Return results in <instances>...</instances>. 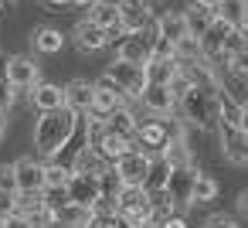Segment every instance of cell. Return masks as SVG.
Masks as SVG:
<instances>
[{
    "label": "cell",
    "instance_id": "obj_1",
    "mask_svg": "<svg viewBox=\"0 0 248 228\" xmlns=\"http://www.w3.org/2000/svg\"><path fill=\"white\" fill-rule=\"evenodd\" d=\"M78 113H72L68 106H62V109H51V113H38V119H34V153H38V160H62V153H65V147L72 143V136L78 133Z\"/></svg>",
    "mask_w": 248,
    "mask_h": 228
},
{
    "label": "cell",
    "instance_id": "obj_2",
    "mask_svg": "<svg viewBox=\"0 0 248 228\" xmlns=\"http://www.w3.org/2000/svg\"><path fill=\"white\" fill-rule=\"evenodd\" d=\"M214 92L217 89H190L180 102H177V116L187 123V126H197V130H207L217 123V109H214Z\"/></svg>",
    "mask_w": 248,
    "mask_h": 228
},
{
    "label": "cell",
    "instance_id": "obj_3",
    "mask_svg": "<svg viewBox=\"0 0 248 228\" xmlns=\"http://www.w3.org/2000/svg\"><path fill=\"white\" fill-rule=\"evenodd\" d=\"M112 211L123 221V228H146V225H153V197L143 187H123V194H119Z\"/></svg>",
    "mask_w": 248,
    "mask_h": 228
},
{
    "label": "cell",
    "instance_id": "obj_4",
    "mask_svg": "<svg viewBox=\"0 0 248 228\" xmlns=\"http://www.w3.org/2000/svg\"><path fill=\"white\" fill-rule=\"evenodd\" d=\"M106 75L119 85V92H123L126 99H140V96H143V89L150 85V82H146V65L123 62V58H112V62H109V68H106Z\"/></svg>",
    "mask_w": 248,
    "mask_h": 228
},
{
    "label": "cell",
    "instance_id": "obj_5",
    "mask_svg": "<svg viewBox=\"0 0 248 228\" xmlns=\"http://www.w3.org/2000/svg\"><path fill=\"white\" fill-rule=\"evenodd\" d=\"M4 75H7V82H11L17 92H31V89L41 82V65H38L31 55H7Z\"/></svg>",
    "mask_w": 248,
    "mask_h": 228
},
{
    "label": "cell",
    "instance_id": "obj_6",
    "mask_svg": "<svg viewBox=\"0 0 248 228\" xmlns=\"http://www.w3.org/2000/svg\"><path fill=\"white\" fill-rule=\"evenodd\" d=\"M92 85H95V89H92V106H89V113H92V116H99V119H106L112 109H119V106H126V102H129V99L119 92V85H116L106 72H102Z\"/></svg>",
    "mask_w": 248,
    "mask_h": 228
},
{
    "label": "cell",
    "instance_id": "obj_7",
    "mask_svg": "<svg viewBox=\"0 0 248 228\" xmlns=\"http://www.w3.org/2000/svg\"><path fill=\"white\" fill-rule=\"evenodd\" d=\"M167 140H170L167 119L150 116V119H140V126H136V133H133V150H143V153L156 157V153L167 147Z\"/></svg>",
    "mask_w": 248,
    "mask_h": 228
},
{
    "label": "cell",
    "instance_id": "obj_8",
    "mask_svg": "<svg viewBox=\"0 0 248 228\" xmlns=\"http://www.w3.org/2000/svg\"><path fill=\"white\" fill-rule=\"evenodd\" d=\"M221 136V157L234 167H248V133L234 123H217Z\"/></svg>",
    "mask_w": 248,
    "mask_h": 228
},
{
    "label": "cell",
    "instance_id": "obj_9",
    "mask_svg": "<svg viewBox=\"0 0 248 228\" xmlns=\"http://www.w3.org/2000/svg\"><path fill=\"white\" fill-rule=\"evenodd\" d=\"M150 163H153L150 153L129 150V153H123V157L112 163V170L119 174V180H123L126 187H143V180H146V174H150Z\"/></svg>",
    "mask_w": 248,
    "mask_h": 228
},
{
    "label": "cell",
    "instance_id": "obj_10",
    "mask_svg": "<svg viewBox=\"0 0 248 228\" xmlns=\"http://www.w3.org/2000/svg\"><path fill=\"white\" fill-rule=\"evenodd\" d=\"M211 68H214V89L224 92L231 102H238V106L245 109V106H248V75L234 72L228 62H224V65H211Z\"/></svg>",
    "mask_w": 248,
    "mask_h": 228
},
{
    "label": "cell",
    "instance_id": "obj_11",
    "mask_svg": "<svg viewBox=\"0 0 248 228\" xmlns=\"http://www.w3.org/2000/svg\"><path fill=\"white\" fill-rule=\"evenodd\" d=\"M153 41H156V24L150 31H143V34H123L119 45H116V58L146 65V58L153 55Z\"/></svg>",
    "mask_w": 248,
    "mask_h": 228
},
{
    "label": "cell",
    "instance_id": "obj_12",
    "mask_svg": "<svg viewBox=\"0 0 248 228\" xmlns=\"http://www.w3.org/2000/svg\"><path fill=\"white\" fill-rule=\"evenodd\" d=\"M156 24V14L153 7H143V4H129V0H123L119 4V28L123 34H143Z\"/></svg>",
    "mask_w": 248,
    "mask_h": 228
},
{
    "label": "cell",
    "instance_id": "obj_13",
    "mask_svg": "<svg viewBox=\"0 0 248 228\" xmlns=\"http://www.w3.org/2000/svg\"><path fill=\"white\" fill-rule=\"evenodd\" d=\"M72 45H75L78 51L92 55V51H102V48H109L112 41H109V31H102L99 24H92L89 17H82V21L72 28Z\"/></svg>",
    "mask_w": 248,
    "mask_h": 228
},
{
    "label": "cell",
    "instance_id": "obj_14",
    "mask_svg": "<svg viewBox=\"0 0 248 228\" xmlns=\"http://www.w3.org/2000/svg\"><path fill=\"white\" fill-rule=\"evenodd\" d=\"M140 102H143V109H146L150 116H156V119L177 116V99H173V92H170L167 85H153V82H150V85L143 89Z\"/></svg>",
    "mask_w": 248,
    "mask_h": 228
},
{
    "label": "cell",
    "instance_id": "obj_15",
    "mask_svg": "<svg viewBox=\"0 0 248 228\" xmlns=\"http://www.w3.org/2000/svg\"><path fill=\"white\" fill-rule=\"evenodd\" d=\"M14 180H17V191H45V160L17 157L14 160Z\"/></svg>",
    "mask_w": 248,
    "mask_h": 228
},
{
    "label": "cell",
    "instance_id": "obj_16",
    "mask_svg": "<svg viewBox=\"0 0 248 228\" xmlns=\"http://www.w3.org/2000/svg\"><path fill=\"white\" fill-rule=\"evenodd\" d=\"M156 38L167 41V45H177V41L190 38L184 11H163V14H156Z\"/></svg>",
    "mask_w": 248,
    "mask_h": 228
},
{
    "label": "cell",
    "instance_id": "obj_17",
    "mask_svg": "<svg viewBox=\"0 0 248 228\" xmlns=\"http://www.w3.org/2000/svg\"><path fill=\"white\" fill-rule=\"evenodd\" d=\"M65 197L82 204V208H99V180L95 177H85V174H72L68 187H65Z\"/></svg>",
    "mask_w": 248,
    "mask_h": 228
},
{
    "label": "cell",
    "instance_id": "obj_18",
    "mask_svg": "<svg viewBox=\"0 0 248 228\" xmlns=\"http://www.w3.org/2000/svg\"><path fill=\"white\" fill-rule=\"evenodd\" d=\"M89 21L99 24L102 31H109V41L123 38V28H119V4H109V0H95L89 7Z\"/></svg>",
    "mask_w": 248,
    "mask_h": 228
},
{
    "label": "cell",
    "instance_id": "obj_19",
    "mask_svg": "<svg viewBox=\"0 0 248 228\" xmlns=\"http://www.w3.org/2000/svg\"><path fill=\"white\" fill-rule=\"evenodd\" d=\"M28 99H31V106H34L38 113H51V109H62V106H65V89L41 79V82L28 92Z\"/></svg>",
    "mask_w": 248,
    "mask_h": 228
},
{
    "label": "cell",
    "instance_id": "obj_20",
    "mask_svg": "<svg viewBox=\"0 0 248 228\" xmlns=\"http://www.w3.org/2000/svg\"><path fill=\"white\" fill-rule=\"evenodd\" d=\"M68 167H72V174H85V177H95V180H99L112 163H106V160L99 157V150H92V147H85V143H82V147L75 150V157H72V163H68Z\"/></svg>",
    "mask_w": 248,
    "mask_h": 228
},
{
    "label": "cell",
    "instance_id": "obj_21",
    "mask_svg": "<svg viewBox=\"0 0 248 228\" xmlns=\"http://www.w3.org/2000/svg\"><path fill=\"white\" fill-rule=\"evenodd\" d=\"M194 174H197V163L173 170L170 180H167V191H163V194H167L173 204H190V184H194Z\"/></svg>",
    "mask_w": 248,
    "mask_h": 228
},
{
    "label": "cell",
    "instance_id": "obj_22",
    "mask_svg": "<svg viewBox=\"0 0 248 228\" xmlns=\"http://www.w3.org/2000/svg\"><path fill=\"white\" fill-rule=\"evenodd\" d=\"M65 89V106L72 109V113H78V116H85L89 113V106H92V82L89 79H72L68 85H62Z\"/></svg>",
    "mask_w": 248,
    "mask_h": 228
},
{
    "label": "cell",
    "instance_id": "obj_23",
    "mask_svg": "<svg viewBox=\"0 0 248 228\" xmlns=\"http://www.w3.org/2000/svg\"><path fill=\"white\" fill-rule=\"evenodd\" d=\"M65 41H68V38H65L58 28H48V24L31 31V48H34L38 55H58V51L65 48Z\"/></svg>",
    "mask_w": 248,
    "mask_h": 228
},
{
    "label": "cell",
    "instance_id": "obj_24",
    "mask_svg": "<svg viewBox=\"0 0 248 228\" xmlns=\"http://www.w3.org/2000/svg\"><path fill=\"white\" fill-rule=\"evenodd\" d=\"M102 123H106V130H109V133H119V136H129V140H133V133H136V126H140V116H136V113H133V106L126 102V106L112 109Z\"/></svg>",
    "mask_w": 248,
    "mask_h": 228
},
{
    "label": "cell",
    "instance_id": "obj_25",
    "mask_svg": "<svg viewBox=\"0 0 248 228\" xmlns=\"http://www.w3.org/2000/svg\"><path fill=\"white\" fill-rule=\"evenodd\" d=\"M214 17L228 28H248V0H221L214 7Z\"/></svg>",
    "mask_w": 248,
    "mask_h": 228
},
{
    "label": "cell",
    "instance_id": "obj_26",
    "mask_svg": "<svg viewBox=\"0 0 248 228\" xmlns=\"http://www.w3.org/2000/svg\"><path fill=\"white\" fill-rule=\"evenodd\" d=\"M95 150H99V157H102L106 163H116L123 153H129V150H133V140H129V136H119V133H109V130H106V136H102V143H99Z\"/></svg>",
    "mask_w": 248,
    "mask_h": 228
},
{
    "label": "cell",
    "instance_id": "obj_27",
    "mask_svg": "<svg viewBox=\"0 0 248 228\" xmlns=\"http://www.w3.org/2000/svg\"><path fill=\"white\" fill-rule=\"evenodd\" d=\"M217 180L211 177V174H204V170H197L194 174V184H190V204H211V201H217Z\"/></svg>",
    "mask_w": 248,
    "mask_h": 228
},
{
    "label": "cell",
    "instance_id": "obj_28",
    "mask_svg": "<svg viewBox=\"0 0 248 228\" xmlns=\"http://www.w3.org/2000/svg\"><path fill=\"white\" fill-rule=\"evenodd\" d=\"M51 214H55L58 221H65L68 228H85L95 211H92V208H82V204H75V201H65V204H58Z\"/></svg>",
    "mask_w": 248,
    "mask_h": 228
},
{
    "label": "cell",
    "instance_id": "obj_29",
    "mask_svg": "<svg viewBox=\"0 0 248 228\" xmlns=\"http://www.w3.org/2000/svg\"><path fill=\"white\" fill-rule=\"evenodd\" d=\"M72 180V167L65 160H48L45 163V191H65Z\"/></svg>",
    "mask_w": 248,
    "mask_h": 228
},
{
    "label": "cell",
    "instance_id": "obj_30",
    "mask_svg": "<svg viewBox=\"0 0 248 228\" xmlns=\"http://www.w3.org/2000/svg\"><path fill=\"white\" fill-rule=\"evenodd\" d=\"M173 55H177V62L180 65H190V62H201L204 58V51H201V41L190 34V38H184V41H177L173 45Z\"/></svg>",
    "mask_w": 248,
    "mask_h": 228
},
{
    "label": "cell",
    "instance_id": "obj_31",
    "mask_svg": "<svg viewBox=\"0 0 248 228\" xmlns=\"http://www.w3.org/2000/svg\"><path fill=\"white\" fill-rule=\"evenodd\" d=\"M184 17H187V28H190L194 38H201V34L211 28V21H214V14L204 11V7H190V11H184Z\"/></svg>",
    "mask_w": 248,
    "mask_h": 228
},
{
    "label": "cell",
    "instance_id": "obj_32",
    "mask_svg": "<svg viewBox=\"0 0 248 228\" xmlns=\"http://www.w3.org/2000/svg\"><path fill=\"white\" fill-rule=\"evenodd\" d=\"M14 102H17V89L7 82V75H4V72H0V113L7 116V113L14 109Z\"/></svg>",
    "mask_w": 248,
    "mask_h": 228
},
{
    "label": "cell",
    "instance_id": "obj_33",
    "mask_svg": "<svg viewBox=\"0 0 248 228\" xmlns=\"http://www.w3.org/2000/svg\"><path fill=\"white\" fill-rule=\"evenodd\" d=\"M85 228H123V221L116 218V211H95Z\"/></svg>",
    "mask_w": 248,
    "mask_h": 228
},
{
    "label": "cell",
    "instance_id": "obj_34",
    "mask_svg": "<svg viewBox=\"0 0 248 228\" xmlns=\"http://www.w3.org/2000/svg\"><path fill=\"white\" fill-rule=\"evenodd\" d=\"M0 194H17V180H14V163H0Z\"/></svg>",
    "mask_w": 248,
    "mask_h": 228
},
{
    "label": "cell",
    "instance_id": "obj_35",
    "mask_svg": "<svg viewBox=\"0 0 248 228\" xmlns=\"http://www.w3.org/2000/svg\"><path fill=\"white\" fill-rule=\"evenodd\" d=\"M228 65H231L234 72H241V75H248V41H245V45H241V48H238V51H234V55L228 58Z\"/></svg>",
    "mask_w": 248,
    "mask_h": 228
},
{
    "label": "cell",
    "instance_id": "obj_36",
    "mask_svg": "<svg viewBox=\"0 0 248 228\" xmlns=\"http://www.w3.org/2000/svg\"><path fill=\"white\" fill-rule=\"evenodd\" d=\"M153 228H190V221L180 214V211H173V214H167L160 225H153Z\"/></svg>",
    "mask_w": 248,
    "mask_h": 228
},
{
    "label": "cell",
    "instance_id": "obj_37",
    "mask_svg": "<svg viewBox=\"0 0 248 228\" xmlns=\"http://www.w3.org/2000/svg\"><path fill=\"white\" fill-rule=\"evenodd\" d=\"M204 228H238V221H234L231 214H211V218L204 221Z\"/></svg>",
    "mask_w": 248,
    "mask_h": 228
},
{
    "label": "cell",
    "instance_id": "obj_38",
    "mask_svg": "<svg viewBox=\"0 0 248 228\" xmlns=\"http://www.w3.org/2000/svg\"><path fill=\"white\" fill-rule=\"evenodd\" d=\"M17 211V201H14V194H0V214H14Z\"/></svg>",
    "mask_w": 248,
    "mask_h": 228
},
{
    "label": "cell",
    "instance_id": "obj_39",
    "mask_svg": "<svg viewBox=\"0 0 248 228\" xmlns=\"http://www.w3.org/2000/svg\"><path fill=\"white\" fill-rule=\"evenodd\" d=\"M234 204H238V211H241V214L248 218V187H245V191L238 194V201H234Z\"/></svg>",
    "mask_w": 248,
    "mask_h": 228
},
{
    "label": "cell",
    "instance_id": "obj_40",
    "mask_svg": "<svg viewBox=\"0 0 248 228\" xmlns=\"http://www.w3.org/2000/svg\"><path fill=\"white\" fill-rule=\"evenodd\" d=\"M217 4H221V0H194V7H204V11H211V14H214Z\"/></svg>",
    "mask_w": 248,
    "mask_h": 228
},
{
    "label": "cell",
    "instance_id": "obj_41",
    "mask_svg": "<svg viewBox=\"0 0 248 228\" xmlns=\"http://www.w3.org/2000/svg\"><path fill=\"white\" fill-rule=\"evenodd\" d=\"M41 228H68V225H65V221H58V218H55V214H51V218H48V221H45V225H41Z\"/></svg>",
    "mask_w": 248,
    "mask_h": 228
},
{
    "label": "cell",
    "instance_id": "obj_42",
    "mask_svg": "<svg viewBox=\"0 0 248 228\" xmlns=\"http://www.w3.org/2000/svg\"><path fill=\"white\" fill-rule=\"evenodd\" d=\"M68 4H72V7H85V11H89V7L95 4V0H68Z\"/></svg>",
    "mask_w": 248,
    "mask_h": 228
},
{
    "label": "cell",
    "instance_id": "obj_43",
    "mask_svg": "<svg viewBox=\"0 0 248 228\" xmlns=\"http://www.w3.org/2000/svg\"><path fill=\"white\" fill-rule=\"evenodd\" d=\"M41 4H48V7H68V0H41Z\"/></svg>",
    "mask_w": 248,
    "mask_h": 228
},
{
    "label": "cell",
    "instance_id": "obj_44",
    "mask_svg": "<svg viewBox=\"0 0 248 228\" xmlns=\"http://www.w3.org/2000/svg\"><path fill=\"white\" fill-rule=\"evenodd\" d=\"M4 133H7V116L0 113V140H4Z\"/></svg>",
    "mask_w": 248,
    "mask_h": 228
},
{
    "label": "cell",
    "instance_id": "obj_45",
    "mask_svg": "<svg viewBox=\"0 0 248 228\" xmlns=\"http://www.w3.org/2000/svg\"><path fill=\"white\" fill-rule=\"evenodd\" d=\"M241 130H245V133H248V106H245V109H241Z\"/></svg>",
    "mask_w": 248,
    "mask_h": 228
},
{
    "label": "cell",
    "instance_id": "obj_46",
    "mask_svg": "<svg viewBox=\"0 0 248 228\" xmlns=\"http://www.w3.org/2000/svg\"><path fill=\"white\" fill-rule=\"evenodd\" d=\"M129 4H143V7H153V0H129Z\"/></svg>",
    "mask_w": 248,
    "mask_h": 228
},
{
    "label": "cell",
    "instance_id": "obj_47",
    "mask_svg": "<svg viewBox=\"0 0 248 228\" xmlns=\"http://www.w3.org/2000/svg\"><path fill=\"white\" fill-rule=\"evenodd\" d=\"M4 68H7V55H4V51H0V72H4Z\"/></svg>",
    "mask_w": 248,
    "mask_h": 228
},
{
    "label": "cell",
    "instance_id": "obj_48",
    "mask_svg": "<svg viewBox=\"0 0 248 228\" xmlns=\"http://www.w3.org/2000/svg\"><path fill=\"white\" fill-rule=\"evenodd\" d=\"M4 221H7V218H4V214H0V228H4Z\"/></svg>",
    "mask_w": 248,
    "mask_h": 228
},
{
    "label": "cell",
    "instance_id": "obj_49",
    "mask_svg": "<svg viewBox=\"0 0 248 228\" xmlns=\"http://www.w3.org/2000/svg\"><path fill=\"white\" fill-rule=\"evenodd\" d=\"M0 4H14V0H0Z\"/></svg>",
    "mask_w": 248,
    "mask_h": 228
},
{
    "label": "cell",
    "instance_id": "obj_50",
    "mask_svg": "<svg viewBox=\"0 0 248 228\" xmlns=\"http://www.w3.org/2000/svg\"><path fill=\"white\" fill-rule=\"evenodd\" d=\"M109 4H123V0H109Z\"/></svg>",
    "mask_w": 248,
    "mask_h": 228
}]
</instances>
